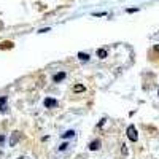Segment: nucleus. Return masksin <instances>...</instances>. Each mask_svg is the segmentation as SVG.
<instances>
[{"label": "nucleus", "instance_id": "obj_17", "mask_svg": "<svg viewBox=\"0 0 159 159\" xmlns=\"http://www.w3.org/2000/svg\"><path fill=\"white\" fill-rule=\"evenodd\" d=\"M154 49H156V51L159 53V45H156V46H154Z\"/></svg>", "mask_w": 159, "mask_h": 159}, {"label": "nucleus", "instance_id": "obj_5", "mask_svg": "<svg viewBox=\"0 0 159 159\" xmlns=\"http://www.w3.org/2000/svg\"><path fill=\"white\" fill-rule=\"evenodd\" d=\"M7 97L5 96H2L0 97V111H2V113H5V111H7Z\"/></svg>", "mask_w": 159, "mask_h": 159}, {"label": "nucleus", "instance_id": "obj_15", "mask_svg": "<svg viewBox=\"0 0 159 159\" xmlns=\"http://www.w3.org/2000/svg\"><path fill=\"white\" fill-rule=\"evenodd\" d=\"M45 32H49V29H42V30L38 32V34H45Z\"/></svg>", "mask_w": 159, "mask_h": 159}, {"label": "nucleus", "instance_id": "obj_2", "mask_svg": "<svg viewBox=\"0 0 159 159\" xmlns=\"http://www.w3.org/2000/svg\"><path fill=\"white\" fill-rule=\"evenodd\" d=\"M19 140H21V134H19L18 131L13 132V134H11V137H10V146H14L18 142H19Z\"/></svg>", "mask_w": 159, "mask_h": 159}, {"label": "nucleus", "instance_id": "obj_9", "mask_svg": "<svg viewBox=\"0 0 159 159\" xmlns=\"http://www.w3.org/2000/svg\"><path fill=\"white\" fill-rule=\"evenodd\" d=\"M78 57L81 61H89V54H84V53H78Z\"/></svg>", "mask_w": 159, "mask_h": 159}, {"label": "nucleus", "instance_id": "obj_8", "mask_svg": "<svg viewBox=\"0 0 159 159\" xmlns=\"http://www.w3.org/2000/svg\"><path fill=\"white\" fill-rule=\"evenodd\" d=\"M108 56V53H107V49H104V48H100V49H97V57H100V59H105Z\"/></svg>", "mask_w": 159, "mask_h": 159}, {"label": "nucleus", "instance_id": "obj_13", "mask_svg": "<svg viewBox=\"0 0 159 159\" xmlns=\"http://www.w3.org/2000/svg\"><path fill=\"white\" fill-rule=\"evenodd\" d=\"M121 151H123V154H127V148H126V145H123Z\"/></svg>", "mask_w": 159, "mask_h": 159}, {"label": "nucleus", "instance_id": "obj_12", "mask_svg": "<svg viewBox=\"0 0 159 159\" xmlns=\"http://www.w3.org/2000/svg\"><path fill=\"white\" fill-rule=\"evenodd\" d=\"M67 146H69V143H67V142H65V143H62V145L59 146V150H61V151H64V150H65V148H67Z\"/></svg>", "mask_w": 159, "mask_h": 159}, {"label": "nucleus", "instance_id": "obj_1", "mask_svg": "<svg viewBox=\"0 0 159 159\" xmlns=\"http://www.w3.org/2000/svg\"><path fill=\"white\" fill-rule=\"evenodd\" d=\"M126 134H127V137H129V140L131 142H137L138 140V134H137V129H135V126H129L127 127V131H126Z\"/></svg>", "mask_w": 159, "mask_h": 159}, {"label": "nucleus", "instance_id": "obj_6", "mask_svg": "<svg viewBox=\"0 0 159 159\" xmlns=\"http://www.w3.org/2000/svg\"><path fill=\"white\" fill-rule=\"evenodd\" d=\"M100 140H94V142H91V145H89V150L91 151H97V150L100 148Z\"/></svg>", "mask_w": 159, "mask_h": 159}, {"label": "nucleus", "instance_id": "obj_10", "mask_svg": "<svg viewBox=\"0 0 159 159\" xmlns=\"http://www.w3.org/2000/svg\"><path fill=\"white\" fill-rule=\"evenodd\" d=\"M73 135H75V132H73V131H67L65 134H62V137L64 138H72Z\"/></svg>", "mask_w": 159, "mask_h": 159}, {"label": "nucleus", "instance_id": "obj_18", "mask_svg": "<svg viewBox=\"0 0 159 159\" xmlns=\"http://www.w3.org/2000/svg\"><path fill=\"white\" fill-rule=\"evenodd\" d=\"M158 96H159V91H158Z\"/></svg>", "mask_w": 159, "mask_h": 159}, {"label": "nucleus", "instance_id": "obj_11", "mask_svg": "<svg viewBox=\"0 0 159 159\" xmlns=\"http://www.w3.org/2000/svg\"><path fill=\"white\" fill-rule=\"evenodd\" d=\"M11 46H13V43H11V42H3V43H2V49L11 48Z\"/></svg>", "mask_w": 159, "mask_h": 159}, {"label": "nucleus", "instance_id": "obj_7", "mask_svg": "<svg viewBox=\"0 0 159 159\" xmlns=\"http://www.w3.org/2000/svg\"><path fill=\"white\" fill-rule=\"evenodd\" d=\"M83 91H86V86H84V84H75V86H73V92H83Z\"/></svg>", "mask_w": 159, "mask_h": 159}, {"label": "nucleus", "instance_id": "obj_14", "mask_svg": "<svg viewBox=\"0 0 159 159\" xmlns=\"http://www.w3.org/2000/svg\"><path fill=\"white\" fill-rule=\"evenodd\" d=\"M5 142V135H0V145H3Z\"/></svg>", "mask_w": 159, "mask_h": 159}, {"label": "nucleus", "instance_id": "obj_3", "mask_svg": "<svg viewBox=\"0 0 159 159\" xmlns=\"http://www.w3.org/2000/svg\"><path fill=\"white\" fill-rule=\"evenodd\" d=\"M43 104H45L46 108H56V107H57V100H56V99H51V97L45 99V102H43Z\"/></svg>", "mask_w": 159, "mask_h": 159}, {"label": "nucleus", "instance_id": "obj_4", "mask_svg": "<svg viewBox=\"0 0 159 159\" xmlns=\"http://www.w3.org/2000/svg\"><path fill=\"white\" fill-rule=\"evenodd\" d=\"M64 78H65V72H59L53 76V81H54V83H61Z\"/></svg>", "mask_w": 159, "mask_h": 159}, {"label": "nucleus", "instance_id": "obj_16", "mask_svg": "<svg viewBox=\"0 0 159 159\" xmlns=\"http://www.w3.org/2000/svg\"><path fill=\"white\" fill-rule=\"evenodd\" d=\"M137 11V8H131V10H127V13H135Z\"/></svg>", "mask_w": 159, "mask_h": 159}]
</instances>
